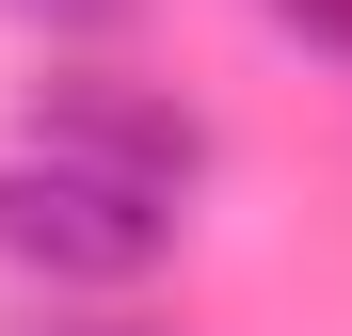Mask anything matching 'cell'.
<instances>
[{
    "instance_id": "6da1fadb",
    "label": "cell",
    "mask_w": 352,
    "mask_h": 336,
    "mask_svg": "<svg viewBox=\"0 0 352 336\" xmlns=\"http://www.w3.org/2000/svg\"><path fill=\"white\" fill-rule=\"evenodd\" d=\"M0 256L16 272H65V289H144L176 256V192H129V177H80V160H0Z\"/></svg>"
},
{
    "instance_id": "7a4b0ae2",
    "label": "cell",
    "mask_w": 352,
    "mask_h": 336,
    "mask_svg": "<svg viewBox=\"0 0 352 336\" xmlns=\"http://www.w3.org/2000/svg\"><path fill=\"white\" fill-rule=\"evenodd\" d=\"M32 160H80V177H129V192H176L208 160V128L176 96H112V80H48L32 96Z\"/></svg>"
},
{
    "instance_id": "3957f363",
    "label": "cell",
    "mask_w": 352,
    "mask_h": 336,
    "mask_svg": "<svg viewBox=\"0 0 352 336\" xmlns=\"http://www.w3.org/2000/svg\"><path fill=\"white\" fill-rule=\"evenodd\" d=\"M272 16L305 32V48H336V65H352V0H272Z\"/></svg>"
},
{
    "instance_id": "277c9868",
    "label": "cell",
    "mask_w": 352,
    "mask_h": 336,
    "mask_svg": "<svg viewBox=\"0 0 352 336\" xmlns=\"http://www.w3.org/2000/svg\"><path fill=\"white\" fill-rule=\"evenodd\" d=\"M16 16H48V32H96V16H129V0H16Z\"/></svg>"
}]
</instances>
